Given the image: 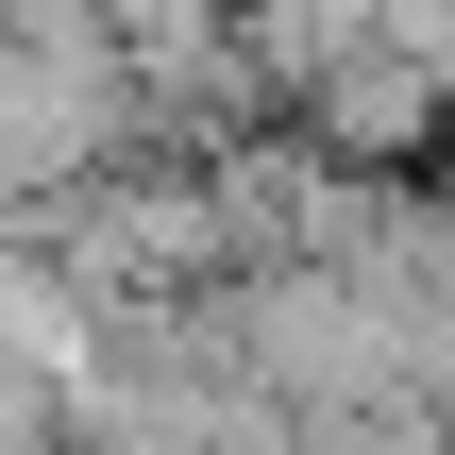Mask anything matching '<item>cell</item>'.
Segmentation results:
<instances>
[{
  "instance_id": "cell-3",
  "label": "cell",
  "mask_w": 455,
  "mask_h": 455,
  "mask_svg": "<svg viewBox=\"0 0 455 455\" xmlns=\"http://www.w3.org/2000/svg\"><path fill=\"white\" fill-rule=\"evenodd\" d=\"M371 34H405L422 68H455V0H371Z\"/></svg>"
},
{
  "instance_id": "cell-1",
  "label": "cell",
  "mask_w": 455,
  "mask_h": 455,
  "mask_svg": "<svg viewBox=\"0 0 455 455\" xmlns=\"http://www.w3.org/2000/svg\"><path fill=\"white\" fill-rule=\"evenodd\" d=\"M304 135H321L338 169H422L455 135V68H422L405 34H355V51L304 84Z\"/></svg>"
},
{
  "instance_id": "cell-2",
  "label": "cell",
  "mask_w": 455,
  "mask_h": 455,
  "mask_svg": "<svg viewBox=\"0 0 455 455\" xmlns=\"http://www.w3.org/2000/svg\"><path fill=\"white\" fill-rule=\"evenodd\" d=\"M0 455H68V388H51L17 338H0Z\"/></svg>"
}]
</instances>
